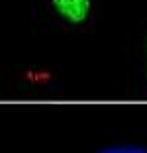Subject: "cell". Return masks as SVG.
Listing matches in <instances>:
<instances>
[{
    "instance_id": "cell-1",
    "label": "cell",
    "mask_w": 147,
    "mask_h": 153,
    "mask_svg": "<svg viewBox=\"0 0 147 153\" xmlns=\"http://www.w3.org/2000/svg\"><path fill=\"white\" fill-rule=\"evenodd\" d=\"M55 14L71 26H82L90 16V0H51Z\"/></svg>"
},
{
    "instance_id": "cell-2",
    "label": "cell",
    "mask_w": 147,
    "mask_h": 153,
    "mask_svg": "<svg viewBox=\"0 0 147 153\" xmlns=\"http://www.w3.org/2000/svg\"><path fill=\"white\" fill-rule=\"evenodd\" d=\"M96 153H147V147H141V145H114V147H104Z\"/></svg>"
},
{
    "instance_id": "cell-3",
    "label": "cell",
    "mask_w": 147,
    "mask_h": 153,
    "mask_svg": "<svg viewBox=\"0 0 147 153\" xmlns=\"http://www.w3.org/2000/svg\"><path fill=\"white\" fill-rule=\"evenodd\" d=\"M145 75H147V69H145Z\"/></svg>"
}]
</instances>
